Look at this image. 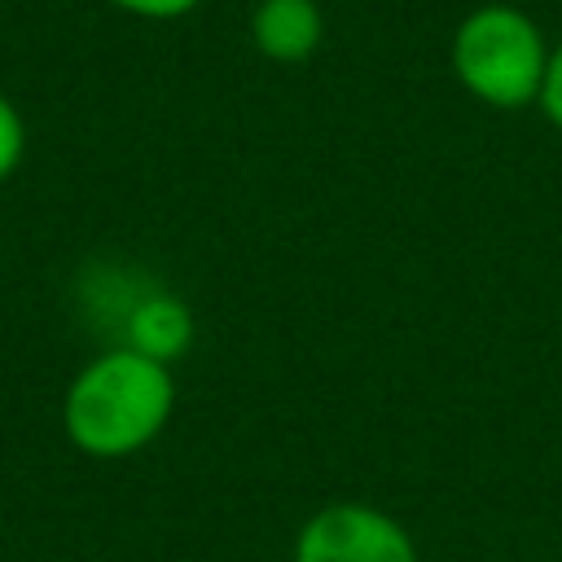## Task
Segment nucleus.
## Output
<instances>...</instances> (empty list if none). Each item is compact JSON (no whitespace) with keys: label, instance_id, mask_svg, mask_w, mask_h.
Wrapping results in <instances>:
<instances>
[{"label":"nucleus","instance_id":"6","mask_svg":"<svg viewBox=\"0 0 562 562\" xmlns=\"http://www.w3.org/2000/svg\"><path fill=\"white\" fill-rule=\"evenodd\" d=\"M22 158H26V119L0 92V184L22 167Z\"/></svg>","mask_w":562,"mask_h":562},{"label":"nucleus","instance_id":"5","mask_svg":"<svg viewBox=\"0 0 562 562\" xmlns=\"http://www.w3.org/2000/svg\"><path fill=\"white\" fill-rule=\"evenodd\" d=\"M123 334H127L123 347H132V351H140V356H149V360L171 364V360H180V356L189 351V342H193V312H189L176 294H149V299H140V303L127 312Z\"/></svg>","mask_w":562,"mask_h":562},{"label":"nucleus","instance_id":"8","mask_svg":"<svg viewBox=\"0 0 562 562\" xmlns=\"http://www.w3.org/2000/svg\"><path fill=\"white\" fill-rule=\"evenodd\" d=\"M105 4H114V9H123V13H132V18L171 22V18H184V13H193L202 0H105Z\"/></svg>","mask_w":562,"mask_h":562},{"label":"nucleus","instance_id":"3","mask_svg":"<svg viewBox=\"0 0 562 562\" xmlns=\"http://www.w3.org/2000/svg\"><path fill=\"white\" fill-rule=\"evenodd\" d=\"M290 562H422L413 531L364 501H334L303 518Z\"/></svg>","mask_w":562,"mask_h":562},{"label":"nucleus","instance_id":"7","mask_svg":"<svg viewBox=\"0 0 562 562\" xmlns=\"http://www.w3.org/2000/svg\"><path fill=\"white\" fill-rule=\"evenodd\" d=\"M540 114L562 132V40L549 48V66H544V83H540Z\"/></svg>","mask_w":562,"mask_h":562},{"label":"nucleus","instance_id":"1","mask_svg":"<svg viewBox=\"0 0 562 562\" xmlns=\"http://www.w3.org/2000/svg\"><path fill=\"white\" fill-rule=\"evenodd\" d=\"M176 413L171 364L132 347L92 356L61 395L66 439L92 461H123L149 448Z\"/></svg>","mask_w":562,"mask_h":562},{"label":"nucleus","instance_id":"4","mask_svg":"<svg viewBox=\"0 0 562 562\" xmlns=\"http://www.w3.org/2000/svg\"><path fill=\"white\" fill-rule=\"evenodd\" d=\"M255 48L277 66L307 61L325 40V18L316 0H259L250 13Z\"/></svg>","mask_w":562,"mask_h":562},{"label":"nucleus","instance_id":"2","mask_svg":"<svg viewBox=\"0 0 562 562\" xmlns=\"http://www.w3.org/2000/svg\"><path fill=\"white\" fill-rule=\"evenodd\" d=\"M549 40L536 26L531 13L518 4H479L461 18L452 31V75L457 83L492 105V110H522L540 101L544 66H549Z\"/></svg>","mask_w":562,"mask_h":562}]
</instances>
